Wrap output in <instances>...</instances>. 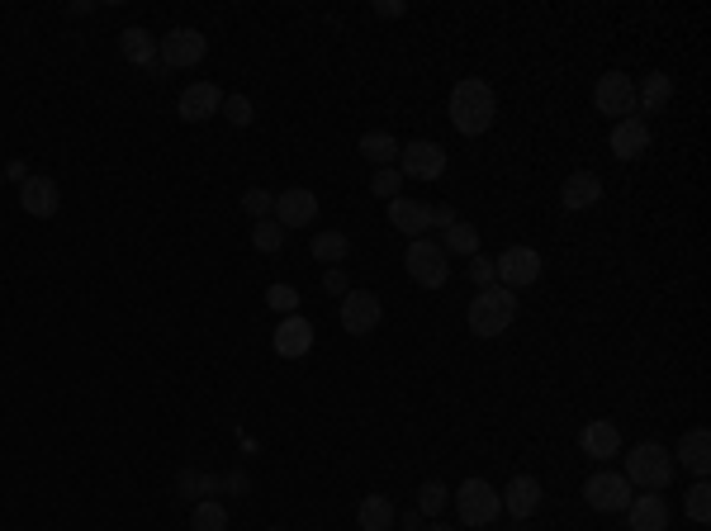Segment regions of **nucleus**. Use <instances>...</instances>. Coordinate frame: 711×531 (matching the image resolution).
Here are the masks:
<instances>
[{
    "instance_id": "nucleus-42",
    "label": "nucleus",
    "mask_w": 711,
    "mask_h": 531,
    "mask_svg": "<svg viewBox=\"0 0 711 531\" xmlns=\"http://www.w3.org/2000/svg\"><path fill=\"white\" fill-rule=\"evenodd\" d=\"M5 181H19V185H24V181H29V162H10V166H5Z\"/></svg>"
},
{
    "instance_id": "nucleus-31",
    "label": "nucleus",
    "mask_w": 711,
    "mask_h": 531,
    "mask_svg": "<svg viewBox=\"0 0 711 531\" xmlns=\"http://www.w3.org/2000/svg\"><path fill=\"white\" fill-rule=\"evenodd\" d=\"M683 508H688V517H693L697 527H707L711 522V484L707 479H697L693 489H688V503H683Z\"/></svg>"
},
{
    "instance_id": "nucleus-34",
    "label": "nucleus",
    "mask_w": 711,
    "mask_h": 531,
    "mask_svg": "<svg viewBox=\"0 0 711 531\" xmlns=\"http://www.w3.org/2000/svg\"><path fill=\"white\" fill-rule=\"evenodd\" d=\"M242 209H247L256 223L271 219V214H275V195H271V190H261V185H252V190H242Z\"/></svg>"
},
{
    "instance_id": "nucleus-23",
    "label": "nucleus",
    "mask_w": 711,
    "mask_h": 531,
    "mask_svg": "<svg viewBox=\"0 0 711 531\" xmlns=\"http://www.w3.org/2000/svg\"><path fill=\"white\" fill-rule=\"evenodd\" d=\"M669 100H674V76L669 72H650L636 86V110H645V114H659Z\"/></svg>"
},
{
    "instance_id": "nucleus-5",
    "label": "nucleus",
    "mask_w": 711,
    "mask_h": 531,
    "mask_svg": "<svg viewBox=\"0 0 711 531\" xmlns=\"http://www.w3.org/2000/svg\"><path fill=\"white\" fill-rule=\"evenodd\" d=\"M403 266H408V275L418 280L422 290H441V285L451 280V257H446V252H441V242H432V238H413V242H408Z\"/></svg>"
},
{
    "instance_id": "nucleus-41",
    "label": "nucleus",
    "mask_w": 711,
    "mask_h": 531,
    "mask_svg": "<svg viewBox=\"0 0 711 531\" xmlns=\"http://www.w3.org/2000/svg\"><path fill=\"white\" fill-rule=\"evenodd\" d=\"M403 10H408L403 0H375V15H380V19H399Z\"/></svg>"
},
{
    "instance_id": "nucleus-13",
    "label": "nucleus",
    "mask_w": 711,
    "mask_h": 531,
    "mask_svg": "<svg viewBox=\"0 0 711 531\" xmlns=\"http://www.w3.org/2000/svg\"><path fill=\"white\" fill-rule=\"evenodd\" d=\"M645 152H650V124H645L640 114L617 119V124H612V157H617V162H636Z\"/></svg>"
},
{
    "instance_id": "nucleus-15",
    "label": "nucleus",
    "mask_w": 711,
    "mask_h": 531,
    "mask_svg": "<svg viewBox=\"0 0 711 531\" xmlns=\"http://www.w3.org/2000/svg\"><path fill=\"white\" fill-rule=\"evenodd\" d=\"M275 356H285V361H299V356H309L313 351V323L304 313H290L280 328H275Z\"/></svg>"
},
{
    "instance_id": "nucleus-28",
    "label": "nucleus",
    "mask_w": 711,
    "mask_h": 531,
    "mask_svg": "<svg viewBox=\"0 0 711 531\" xmlns=\"http://www.w3.org/2000/svg\"><path fill=\"white\" fill-rule=\"evenodd\" d=\"M190 531H228V508L214 498H200L190 508Z\"/></svg>"
},
{
    "instance_id": "nucleus-21",
    "label": "nucleus",
    "mask_w": 711,
    "mask_h": 531,
    "mask_svg": "<svg viewBox=\"0 0 711 531\" xmlns=\"http://www.w3.org/2000/svg\"><path fill=\"white\" fill-rule=\"evenodd\" d=\"M579 446H584V456H593V460H612V456H621V432L607 418H598L579 432Z\"/></svg>"
},
{
    "instance_id": "nucleus-40",
    "label": "nucleus",
    "mask_w": 711,
    "mask_h": 531,
    "mask_svg": "<svg viewBox=\"0 0 711 531\" xmlns=\"http://www.w3.org/2000/svg\"><path fill=\"white\" fill-rule=\"evenodd\" d=\"M456 209L451 204H432V228H456Z\"/></svg>"
},
{
    "instance_id": "nucleus-22",
    "label": "nucleus",
    "mask_w": 711,
    "mask_h": 531,
    "mask_svg": "<svg viewBox=\"0 0 711 531\" xmlns=\"http://www.w3.org/2000/svg\"><path fill=\"white\" fill-rule=\"evenodd\" d=\"M602 200V181L593 176V171H574L565 181V190H560V204H565L569 214H579V209H593V204Z\"/></svg>"
},
{
    "instance_id": "nucleus-24",
    "label": "nucleus",
    "mask_w": 711,
    "mask_h": 531,
    "mask_svg": "<svg viewBox=\"0 0 711 531\" xmlns=\"http://www.w3.org/2000/svg\"><path fill=\"white\" fill-rule=\"evenodd\" d=\"M394 522H399V513H394V503L384 494L361 498V508H356V527L361 531H394Z\"/></svg>"
},
{
    "instance_id": "nucleus-46",
    "label": "nucleus",
    "mask_w": 711,
    "mask_h": 531,
    "mask_svg": "<svg viewBox=\"0 0 711 531\" xmlns=\"http://www.w3.org/2000/svg\"><path fill=\"white\" fill-rule=\"evenodd\" d=\"M0 181H5V171H0Z\"/></svg>"
},
{
    "instance_id": "nucleus-43",
    "label": "nucleus",
    "mask_w": 711,
    "mask_h": 531,
    "mask_svg": "<svg viewBox=\"0 0 711 531\" xmlns=\"http://www.w3.org/2000/svg\"><path fill=\"white\" fill-rule=\"evenodd\" d=\"M223 489H233V494H247V475H228V479H223Z\"/></svg>"
},
{
    "instance_id": "nucleus-1",
    "label": "nucleus",
    "mask_w": 711,
    "mask_h": 531,
    "mask_svg": "<svg viewBox=\"0 0 711 531\" xmlns=\"http://www.w3.org/2000/svg\"><path fill=\"white\" fill-rule=\"evenodd\" d=\"M493 119H498V95L484 76H465L456 81V91H451V124L456 133L465 138H479V133L493 129Z\"/></svg>"
},
{
    "instance_id": "nucleus-16",
    "label": "nucleus",
    "mask_w": 711,
    "mask_h": 531,
    "mask_svg": "<svg viewBox=\"0 0 711 531\" xmlns=\"http://www.w3.org/2000/svg\"><path fill=\"white\" fill-rule=\"evenodd\" d=\"M19 204H24V214H34V219H53L57 204H62V190H57L53 176H29V181L19 185Z\"/></svg>"
},
{
    "instance_id": "nucleus-17",
    "label": "nucleus",
    "mask_w": 711,
    "mask_h": 531,
    "mask_svg": "<svg viewBox=\"0 0 711 531\" xmlns=\"http://www.w3.org/2000/svg\"><path fill=\"white\" fill-rule=\"evenodd\" d=\"M389 228H399V233H403L408 242H413V238H422V233L432 228V204L408 200V195H399V200H389Z\"/></svg>"
},
{
    "instance_id": "nucleus-44",
    "label": "nucleus",
    "mask_w": 711,
    "mask_h": 531,
    "mask_svg": "<svg viewBox=\"0 0 711 531\" xmlns=\"http://www.w3.org/2000/svg\"><path fill=\"white\" fill-rule=\"evenodd\" d=\"M403 527H408V531H422V513H418V508H413V513H403Z\"/></svg>"
},
{
    "instance_id": "nucleus-33",
    "label": "nucleus",
    "mask_w": 711,
    "mask_h": 531,
    "mask_svg": "<svg viewBox=\"0 0 711 531\" xmlns=\"http://www.w3.org/2000/svg\"><path fill=\"white\" fill-rule=\"evenodd\" d=\"M399 166H375V176H370V190H375V200H399Z\"/></svg>"
},
{
    "instance_id": "nucleus-38",
    "label": "nucleus",
    "mask_w": 711,
    "mask_h": 531,
    "mask_svg": "<svg viewBox=\"0 0 711 531\" xmlns=\"http://www.w3.org/2000/svg\"><path fill=\"white\" fill-rule=\"evenodd\" d=\"M465 271H470V280L479 285V290H489L493 280H498V266H493V257H484V252H474Z\"/></svg>"
},
{
    "instance_id": "nucleus-6",
    "label": "nucleus",
    "mask_w": 711,
    "mask_h": 531,
    "mask_svg": "<svg viewBox=\"0 0 711 531\" xmlns=\"http://www.w3.org/2000/svg\"><path fill=\"white\" fill-rule=\"evenodd\" d=\"M204 53H209V38L200 29H171V34L157 38V62L166 72L171 67H200Z\"/></svg>"
},
{
    "instance_id": "nucleus-14",
    "label": "nucleus",
    "mask_w": 711,
    "mask_h": 531,
    "mask_svg": "<svg viewBox=\"0 0 711 531\" xmlns=\"http://www.w3.org/2000/svg\"><path fill=\"white\" fill-rule=\"evenodd\" d=\"M181 119L185 124H204V119H214V114L223 110V91L214 86V81H195V86H185L181 91Z\"/></svg>"
},
{
    "instance_id": "nucleus-4",
    "label": "nucleus",
    "mask_w": 711,
    "mask_h": 531,
    "mask_svg": "<svg viewBox=\"0 0 711 531\" xmlns=\"http://www.w3.org/2000/svg\"><path fill=\"white\" fill-rule=\"evenodd\" d=\"M456 517L465 527H493L503 517V498L489 479H465L456 489Z\"/></svg>"
},
{
    "instance_id": "nucleus-11",
    "label": "nucleus",
    "mask_w": 711,
    "mask_h": 531,
    "mask_svg": "<svg viewBox=\"0 0 711 531\" xmlns=\"http://www.w3.org/2000/svg\"><path fill=\"white\" fill-rule=\"evenodd\" d=\"M337 313H342V332H347V337H365V332L380 328L384 304H380V294H370V290H347Z\"/></svg>"
},
{
    "instance_id": "nucleus-35",
    "label": "nucleus",
    "mask_w": 711,
    "mask_h": 531,
    "mask_svg": "<svg viewBox=\"0 0 711 531\" xmlns=\"http://www.w3.org/2000/svg\"><path fill=\"white\" fill-rule=\"evenodd\" d=\"M219 114H228V124H233V129H247V124L256 119V110H252V100H247V95H223Z\"/></svg>"
},
{
    "instance_id": "nucleus-47",
    "label": "nucleus",
    "mask_w": 711,
    "mask_h": 531,
    "mask_svg": "<svg viewBox=\"0 0 711 531\" xmlns=\"http://www.w3.org/2000/svg\"><path fill=\"white\" fill-rule=\"evenodd\" d=\"M271 531H280V527H271Z\"/></svg>"
},
{
    "instance_id": "nucleus-30",
    "label": "nucleus",
    "mask_w": 711,
    "mask_h": 531,
    "mask_svg": "<svg viewBox=\"0 0 711 531\" xmlns=\"http://www.w3.org/2000/svg\"><path fill=\"white\" fill-rule=\"evenodd\" d=\"M446 503H451V489H446L441 479H427V484L418 489V513H422V517L446 513Z\"/></svg>"
},
{
    "instance_id": "nucleus-39",
    "label": "nucleus",
    "mask_w": 711,
    "mask_h": 531,
    "mask_svg": "<svg viewBox=\"0 0 711 531\" xmlns=\"http://www.w3.org/2000/svg\"><path fill=\"white\" fill-rule=\"evenodd\" d=\"M323 290H328V294H347L351 290L347 266H328V271H323Z\"/></svg>"
},
{
    "instance_id": "nucleus-45",
    "label": "nucleus",
    "mask_w": 711,
    "mask_h": 531,
    "mask_svg": "<svg viewBox=\"0 0 711 531\" xmlns=\"http://www.w3.org/2000/svg\"><path fill=\"white\" fill-rule=\"evenodd\" d=\"M427 531H456V527H441V522H437V527H427Z\"/></svg>"
},
{
    "instance_id": "nucleus-29",
    "label": "nucleus",
    "mask_w": 711,
    "mask_h": 531,
    "mask_svg": "<svg viewBox=\"0 0 711 531\" xmlns=\"http://www.w3.org/2000/svg\"><path fill=\"white\" fill-rule=\"evenodd\" d=\"M441 252L451 257H474L479 252V228H470V223H456V228H446V238H441Z\"/></svg>"
},
{
    "instance_id": "nucleus-32",
    "label": "nucleus",
    "mask_w": 711,
    "mask_h": 531,
    "mask_svg": "<svg viewBox=\"0 0 711 531\" xmlns=\"http://www.w3.org/2000/svg\"><path fill=\"white\" fill-rule=\"evenodd\" d=\"M252 247H256V252H266V257H271V252H280V247H285V228H280L275 219H261L252 228Z\"/></svg>"
},
{
    "instance_id": "nucleus-7",
    "label": "nucleus",
    "mask_w": 711,
    "mask_h": 531,
    "mask_svg": "<svg viewBox=\"0 0 711 531\" xmlns=\"http://www.w3.org/2000/svg\"><path fill=\"white\" fill-rule=\"evenodd\" d=\"M399 176L408 181H437L441 171H446V147L432 143V138H413L408 147H399Z\"/></svg>"
},
{
    "instance_id": "nucleus-18",
    "label": "nucleus",
    "mask_w": 711,
    "mask_h": 531,
    "mask_svg": "<svg viewBox=\"0 0 711 531\" xmlns=\"http://www.w3.org/2000/svg\"><path fill=\"white\" fill-rule=\"evenodd\" d=\"M498 498H503V513L517 517V522H527V517L541 508V479L517 475V479H508V489H503Z\"/></svg>"
},
{
    "instance_id": "nucleus-25",
    "label": "nucleus",
    "mask_w": 711,
    "mask_h": 531,
    "mask_svg": "<svg viewBox=\"0 0 711 531\" xmlns=\"http://www.w3.org/2000/svg\"><path fill=\"white\" fill-rule=\"evenodd\" d=\"M309 252L318 266H342V261L351 257V238L347 233H337V228H328V233H313Z\"/></svg>"
},
{
    "instance_id": "nucleus-8",
    "label": "nucleus",
    "mask_w": 711,
    "mask_h": 531,
    "mask_svg": "<svg viewBox=\"0 0 711 531\" xmlns=\"http://www.w3.org/2000/svg\"><path fill=\"white\" fill-rule=\"evenodd\" d=\"M631 484L626 475H612V470H598V475L584 479V503L593 513H626L631 508Z\"/></svg>"
},
{
    "instance_id": "nucleus-10",
    "label": "nucleus",
    "mask_w": 711,
    "mask_h": 531,
    "mask_svg": "<svg viewBox=\"0 0 711 531\" xmlns=\"http://www.w3.org/2000/svg\"><path fill=\"white\" fill-rule=\"evenodd\" d=\"M593 105H598V114L631 119V114H636V81H631L626 72L598 76V86H593Z\"/></svg>"
},
{
    "instance_id": "nucleus-3",
    "label": "nucleus",
    "mask_w": 711,
    "mask_h": 531,
    "mask_svg": "<svg viewBox=\"0 0 711 531\" xmlns=\"http://www.w3.org/2000/svg\"><path fill=\"white\" fill-rule=\"evenodd\" d=\"M669 479H674V456H669L659 441H640L636 451L626 456V484L640 489V494L669 489Z\"/></svg>"
},
{
    "instance_id": "nucleus-19",
    "label": "nucleus",
    "mask_w": 711,
    "mask_h": 531,
    "mask_svg": "<svg viewBox=\"0 0 711 531\" xmlns=\"http://www.w3.org/2000/svg\"><path fill=\"white\" fill-rule=\"evenodd\" d=\"M674 460H683V470H693L697 479L711 475V432L707 427H693V432H683L678 437V451H669Z\"/></svg>"
},
{
    "instance_id": "nucleus-20",
    "label": "nucleus",
    "mask_w": 711,
    "mask_h": 531,
    "mask_svg": "<svg viewBox=\"0 0 711 531\" xmlns=\"http://www.w3.org/2000/svg\"><path fill=\"white\" fill-rule=\"evenodd\" d=\"M626 527L631 531H669V503L659 494H636L626 508Z\"/></svg>"
},
{
    "instance_id": "nucleus-26",
    "label": "nucleus",
    "mask_w": 711,
    "mask_h": 531,
    "mask_svg": "<svg viewBox=\"0 0 711 531\" xmlns=\"http://www.w3.org/2000/svg\"><path fill=\"white\" fill-rule=\"evenodd\" d=\"M119 53H124L133 67H152V62H157V38L133 24V29H124V34H119Z\"/></svg>"
},
{
    "instance_id": "nucleus-36",
    "label": "nucleus",
    "mask_w": 711,
    "mask_h": 531,
    "mask_svg": "<svg viewBox=\"0 0 711 531\" xmlns=\"http://www.w3.org/2000/svg\"><path fill=\"white\" fill-rule=\"evenodd\" d=\"M176 489H181L185 498H190V494L200 498V494H214V489H223V479H214V475H200V470H185V475L176 479Z\"/></svg>"
},
{
    "instance_id": "nucleus-9",
    "label": "nucleus",
    "mask_w": 711,
    "mask_h": 531,
    "mask_svg": "<svg viewBox=\"0 0 711 531\" xmlns=\"http://www.w3.org/2000/svg\"><path fill=\"white\" fill-rule=\"evenodd\" d=\"M493 266H498L503 290H512V294L541 280V252H536V247H522V242H517V247H508V252H498V261H493Z\"/></svg>"
},
{
    "instance_id": "nucleus-37",
    "label": "nucleus",
    "mask_w": 711,
    "mask_h": 531,
    "mask_svg": "<svg viewBox=\"0 0 711 531\" xmlns=\"http://www.w3.org/2000/svg\"><path fill=\"white\" fill-rule=\"evenodd\" d=\"M266 309L285 313V318L299 313V290H294V285H271V290H266Z\"/></svg>"
},
{
    "instance_id": "nucleus-2",
    "label": "nucleus",
    "mask_w": 711,
    "mask_h": 531,
    "mask_svg": "<svg viewBox=\"0 0 711 531\" xmlns=\"http://www.w3.org/2000/svg\"><path fill=\"white\" fill-rule=\"evenodd\" d=\"M512 318H517V294L503 290V285H489V290H479L470 299V332L474 337H503L512 328Z\"/></svg>"
},
{
    "instance_id": "nucleus-27",
    "label": "nucleus",
    "mask_w": 711,
    "mask_h": 531,
    "mask_svg": "<svg viewBox=\"0 0 711 531\" xmlns=\"http://www.w3.org/2000/svg\"><path fill=\"white\" fill-rule=\"evenodd\" d=\"M361 157L365 162H375V166H394L399 162V138H394V133H365Z\"/></svg>"
},
{
    "instance_id": "nucleus-12",
    "label": "nucleus",
    "mask_w": 711,
    "mask_h": 531,
    "mask_svg": "<svg viewBox=\"0 0 711 531\" xmlns=\"http://www.w3.org/2000/svg\"><path fill=\"white\" fill-rule=\"evenodd\" d=\"M313 219H318V195H313V190L290 185V190L275 195V223H280V228H309Z\"/></svg>"
}]
</instances>
